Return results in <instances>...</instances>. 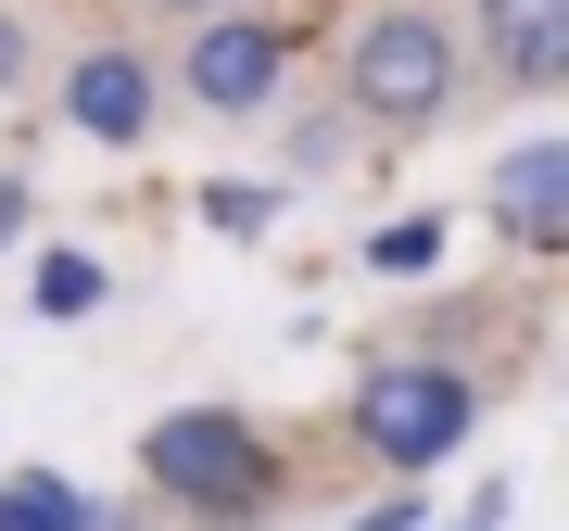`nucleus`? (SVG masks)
<instances>
[{"mask_svg": "<svg viewBox=\"0 0 569 531\" xmlns=\"http://www.w3.org/2000/svg\"><path fill=\"white\" fill-rule=\"evenodd\" d=\"M355 430H367V455H380L392 481H430L468 430H481V380L443 368V354H380V368L355 380Z\"/></svg>", "mask_w": 569, "mask_h": 531, "instance_id": "nucleus-1", "label": "nucleus"}, {"mask_svg": "<svg viewBox=\"0 0 569 531\" xmlns=\"http://www.w3.org/2000/svg\"><path fill=\"white\" fill-rule=\"evenodd\" d=\"M443 102H456V26L418 13V0L367 13L355 51H342V114L355 127H430Z\"/></svg>", "mask_w": 569, "mask_h": 531, "instance_id": "nucleus-2", "label": "nucleus"}, {"mask_svg": "<svg viewBox=\"0 0 569 531\" xmlns=\"http://www.w3.org/2000/svg\"><path fill=\"white\" fill-rule=\"evenodd\" d=\"M140 469H152L164 507H190V519H253V507H266V443H253L241 405H178V418H152Z\"/></svg>", "mask_w": 569, "mask_h": 531, "instance_id": "nucleus-3", "label": "nucleus"}, {"mask_svg": "<svg viewBox=\"0 0 569 531\" xmlns=\"http://www.w3.org/2000/svg\"><path fill=\"white\" fill-rule=\"evenodd\" d=\"M178 89H190L203 114H266V102L291 89V39H279L266 13H203V39L178 51Z\"/></svg>", "mask_w": 569, "mask_h": 531, "instance_id": "nucleus-4", "label": "nucleus"}, {"mask_svg": "<svg viewBox=\"0 0 569 531\" xmlns=\"http://www.w3.org/2000/svg\"><path fill=\"white\" fill-rule=\"evenodd\" d=\"M152 114H164V89H152V63L140 51H77L63 63V127H89V140H152Z\"/></svg>", "mask_w": 569, "mask_h": 531, "instance_id": "nucleus-5", "label": "nucleus"}, {"mask_svg": "<svg viewBox=\"0 0 569 531\" xmlns=\"http://www.w3.org/2000/svg\"><path fill=\"white\" fill-rule=\"evenodd\" d=\"M493 228H507L519 253H557L569 241V140H519L507 164H493Z\"/></svg>", "mask_w": 569, "mask_h": 531, "instance_id": "nucleus-6", "label": "nucleus"}, {"mask_svg": "<svg viewBox=\"0 0 569 531\" xmlns=\"http://www.w3.org/2000/svg\"><path fill=\"white\" fill-rule=\"evenodd\" d=\"M481 13V51L507 89H557L569 77V0H468Z\"/></svg>", "mask_w": 569, "mask_h": 531, "instance_id": "nucleus-7", "label": "nucleus"}, {"mask_svg": "<svg viewBox=\"0 0 569 531\" xmlns=\"http://www.w3.org/2000/svg\"><path fill=\"white\" fill-rule=\"evenodd\" d=\"M0 531H102V507H89L63 469H13L0 481Z\"/></svg>", "mask_w": 569, "mask_h": 531, "instance_id": "nucleus-8", "label": "nucleus"}, {"mask_svg": "<svg viewBox=\"0 0 569 531\" xmlns=\"http://www.w3.org/2000/svg\"><path fill=\"white\" fill-rule=\"evenodd\" d=\"M26 291H39V317H102V291H114V266L63 241V253H39V279H26Z\"/></svg>", "mask_w": 569, "mask_h": 531, "instance_id": "nucleus-9", "label": "nucleus"}, {"mask_svg": "<svg viewBox=\"0 0 569 531\" xmlns=\"http://www.w3.org/2000/svg\"><path fill=\"white\" fill-rule=\"evenodd\" d=\"M367 266H380V279H430V266H443V216H392L380 241H367Z\"/></svg>", "mask_w": 569, "mask_h": 531, "instance_id": "nucleus-10", "label": "nucleus"}, {"mask_svg": "<svg viewBox=\"0 0 569 531\" xmlns=\"http://www.w3.org/2000/svg\"><path fill=\"white\" fill-rule=\"evenodd\" d=\"M203 216L228 228V241H253V228H266V190H253V178H216V190H203Z\"/></svg>", "mask_w": 569, "mask_h": 531, "instance_id": "nucleus-11", "label": "nucleus"}, {"mask_svg": "<svg viewBox=\"0 0 569 531\" xmlns=\"http://www.w3.org/2000/svg\"><path fill=\"white\" fill-rule=\"evenodd\" d=\"M355 531H418V493H380V507H367Z\"/></svg>", "mask_w": 569, "mask_h": 531, "instance_id": "nucleus-12", "label": "nucleus"}, {"mask_svg": "<svg viewBox=\"0 0 569 531\" xmlns=\"http://www.w3.org/2000/svg\"><path fill=\"white\" fill-rule=\"evenodd\" d=\"M0 89H26V26L0 13Z\"/></svg>", "mask_w": 569, "mask_h": 531, "instance_id": "nucleus-13", "label": "nucleus"}, {"mask_svg": "<svg viewBox=\"0 0 569 531\" xmlns=\"http://www.w3.org/2000/svg\"><path fill=\"white\" fill-rule=\"evenodd\" d=\"M26 241V178H0V253Z\"/></svg>", "mask_w": 569, "mask_h": 531, "instance_id": "nucleus-14", "label": "nucleus"}, {"mask_svg": "<svg viewBox=\"0 0 569 531\" xmlns=\"http://www.w3.org/2000/svg\"><path fill=\"white\" fill-rule=\"evenodd\" d=\"M140 13H228V0H140Z\"/></svg>", "mask_w": 569, "mask_h": 531, "instance_id": "nucleus-15", "label": "nucleus"}, {"mask_svg": "<svg viewBox=\"0 0 569 531\" xmlns=\"http://www.w3.org/2000/svg\"><path fill=\"white\" fill-rule=\"evenodd\" d=\"M456 531H493V519H456Z\"/></svg>", "mask_w": 569, "mask_h": 531, "instance_id": "nucleus-16", "label": "nucleus"}]
</instances>
